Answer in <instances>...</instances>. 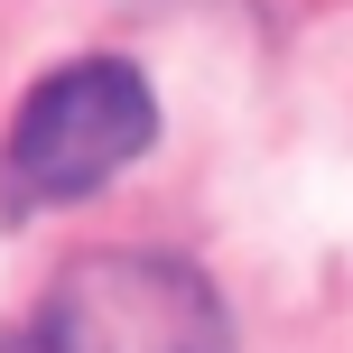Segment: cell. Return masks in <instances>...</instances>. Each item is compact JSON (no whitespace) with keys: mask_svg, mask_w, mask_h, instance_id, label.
Returning <instances> with one entry per match:
<instances>
[{"mask_svg":"<svg viewBox=\"0 0 353 353\" xmlns=\"http://www.w3.org/2000/svg\"><path fill=\"white\" fill-rule=\"evenodd\" d=\"M37 353H232V316L168 251H84L37 307Z\"/></svg>","mask_w":353,"mask_h":353,"instance_id":"2","label":"cell"},{"mask_svg":"<svg viewBox=\"0 0 353 353\" xmlns=\"http://www.w3.org/2000/svg\"><path fill=\"white\" fill-rule=\"evenodd\" d=\"M159 140V103L130 56H74L19 103L0 140V214H47L74 195L112 186L140 149Z\"/></svg>","mask_w":353,"mask_h":353,"instance_id":"1","label":"cell"}]
</instances>
